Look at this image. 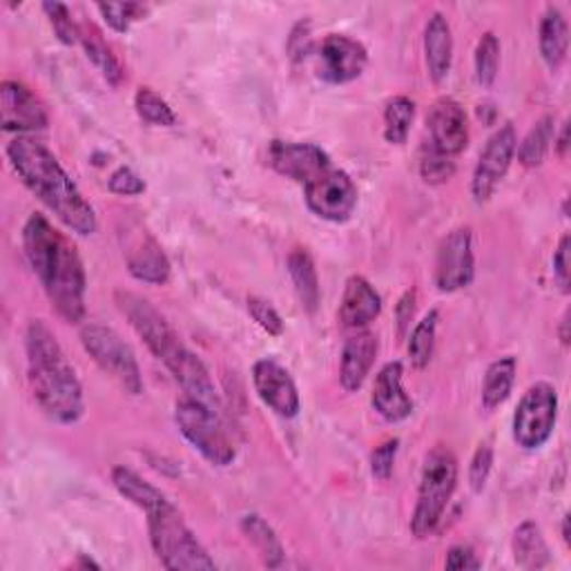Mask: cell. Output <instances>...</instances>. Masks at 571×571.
<instances>
[{
    "instance_id": "cell-1",
    "label": "cell",
    "mask_w": 571,
    "mask_h": 571,
    "mask_svg": "<svg viewBox=\"0 0 571 571\" xmlns=\"http://www.w3.org/2000/svg\"><path fill=\"white\" fill-rule=\"evenodd\" d=\"M23 248L56 315L68 324H81L85 319L88 279L77 246L43 214L34 212L23 225Z\"/></svg>"
},
{
    "instance_id": "cell-2",
    "label": "cell",
    "mask_w": 571,
    "mask_h": 571,
    "mask_svg": "<svg viewBox=\"0 0 571 571\" xmlns=\"http://www.w3.org/2000/svg\"><path fill=\"white\" fill-rule=\"evenodd\" d=\"M8 159L25 188L66 228L81 237L96 233L94 208L51 150L30 137H16L8 145Z\"/></svg>"
},
{
    "instance_id": "cell-3",
    "label": "cell",
    "mask_w": 571,
    "mask_h": 571,
    "mask_svg": "<svg viewBox=\"0 0 571 571\" xmlns=\"http://www.w3.org/2000/svg\"><path fill=\"white\" fill-rule=\"evenodd\" d=\"M114 302H117L119 311L128 317L130 326L143 339L150 353L177 380L186 397L197 399V403L219 413L221 399L206 364L184 345L177 330L167 324V319L148 300L130 291H117L114 293Z\"/></svg>"
},
{
    "instance_id": "cell-4",
    "label": "cell",
    "mask_w": 571,
    "mask_h": 571,
    "mask_svg": "<svg viewBox=\"0 0 571 571\" xmlns=\"http://www.w3.org/2000/svg\"><path fill=\"white\" fill-rule=\"evenodd\" d=\"M27 382L38 409L59 424H74L83 418L85 399L59 339L43 319H32L25 330Z\"/></svg>"
},
{
    "instance_id": "cell-5",
    "label": "cell",
    "mask_w": 571,
    "mask_h": 571,
    "mask_svg": "<svg viewBox=\"0 0 571 571\" xmlns=\"http://www.w3.org/2000/svg\"><path fill=\"white\" fill-rule=\"evenodd\" d=\"M148 516L150 545L165 569L173 571H210L217 562L186 525L182 511L165 498L143 511Z\"/></svg>"
},
{
    "instance_id": "cell-6",
    "label": "cell",
    "mask_w": 571,
    "mask_h": 571,
    "mask_svg": "<svg viewBox=\"0 0 571 571\" xmlns=\"http://www.w3.org/2000/svg\"><path fill=\"white\" fill-rule=\"evenodd\" d=\"M455 487H458V461L448 446L438 444L427 453L420 476L418 500L411 516V532L416 538H431L438 532Z\"/></svg>"
},
{
    "instance_id": "cell-7",
    "label": "cell",
    "mask_w": 571,
    "mask_h": 571,
    "mask_svg": "<svg viewBox=\"0 0 571 571\" xmlns=\"http://www.w3.org/2000/svg\"><path fill=\"white\" fill-rule=\"evenodd\" d=\"M81 345L101 371L107 373L126 393L139 395L143 391L137 356L117 330L98 322H88L81 328Z\"/></svg>"
},
{
    "instance_id": "cell-8",
    "label": "cell",
    "mask_w": 571,
    "mask_h": 571,
    "mask_svg": "<svg viewBox=\"0 0 571 571\" xmlns=\"http://www.w3.org/2000/svg\"><path fill=\"white\" fill-rule=\"evenodd\" d=\"M175 422L193 448L203 455V461L214 467H228L235 463L237 451L231 438H228L219 413L197 403V399L184 397L175 407Z\"/></svg>"
},
{
    "instance_id": "cell-9",
    "label": "cell",
    "mask_w": 571,
    "mask_h": 571,
    "mask_svg": "<svg viewBox=\"0 0 571 571\" xmlns=\"http://www.w3.org/2000/svg\"><path fill=\"white\" fill-rule=\"evenodd\" d=\"M558 422V393L549 382L532 384L513 413V440L525 451L549 442Z\"/></svg>"
},
{
    "instance_id": "cell-10",
    "label": "cell",
    "mask_w": 571,
    "mask_h": 571,
    "mask_svg": "<svg viewBox=\"0 0 571 571\" xmlns=\"http://www.w3.org/2000/svg\"><path fill=\"white\" fill-rule=\"evenodd\" d=\"M308 210L330 223H345L358 208V186L345 170L330 167L304 186Z\"/></svg>"
},
{
    "instance_id": "cell-11",
    "label": "cell",
    "mask_w": 571,
    "mask_h": 571,
    "mask_svg": "<svg viewBox=\"0 0 571 571\" xmlns=\"http://www.w3.org/2000/svg\"><path fill=\"white\" fill-rule=\"evenodd\" d=\"M476 277L471 228H455L438 246L435 286L440 293H458Z\"/></svg>"
},
{
    "instance_id": "cell-12",
    "label": "cell",
    "mask_w": 571,
    "mask_h": 571,
    "mask_svg": "<svg viewBox=\"0 0 571 571\" xmlns=\"http://www.w3.org/2000/svg\"><path fill=\"white\" fill-rule=\"evenodd\" d=\"M516 148L518 135L511 124L500 126L487 141L471 177V195L476 203H487L493 197V193L509 173L513 156H516Z\"/></svg>"
},
{
    "instance_id": "cell-13",
    "label": "cell",
    "mask_w": 571,
    "mask_h": 571,
    "mask_svg": "<svg viewBox=\"0 0 571 571\" xmlns=\"http://www.w3.org/2000/svg\"><path fill=\"white\" fill-rule=\"evenodd\" d=\"M366 66V47L347 34H328L317 47V74L328 85L353 83L364 74Z\"/></svg>"
},
{
    "instance_id": "cell-14",
    "label": "cell",
    "mask_w": 571,
    "mask_h": 571,
    "mask_svg": "<svg viewBox=\"0 0 571 571\" xmlns=\"http://www.w3.org/2000/svg\"><path fill=\"white\" fill-rule=\"evenodd\" d=\"M266 159L277 175L304 186L333 167L330 156L315 143H295V141L275 139L268 143Z\"/></svg>"
},
{
    "instance_id": "cell-15",
    "label": "cell",
    "mask_w": 571,
    "mask_h": 571,
    "mask_svg": "<svg viewBox=\"0 0 571 571\" xmlns=\"http://www.w3.org/2000/svg\"><path fill=\"white\" fill-rule=\"evenodd\" d=\"M429 148L455 159L465 152L469 143V119L465 107L455 98H438L427 117V141Z\"/></svg>"
},
{
    "instance_id": "cell-16",
    "label": "cell",
    "mask_w": 571,
    "mask_h": 571,
    "mask_svg": "<svg viewBox=\"0 0 571 571\" xmlns=\"http://www.w3.org/2000/svg\"><path fill=\"white\" fill-rule=\"evenodd\" d=\"M0 119L5 132H19V137L49 126L43 101L21 81H3L0 85Z\"/></svg>"
},
{
    "instance_id": "cell-17",
    "label": "cell",
    "mask_w": 571,
    "mask_h": 571,
    "mask_svg": "<svg viewBox=\"0 0 571 571\" xmlns=\"http://www.w3.org/2000/svg\"><path fill=\"white\" fill-rule=\"evenodd\" d=\"M253 384L261 403L279 418L291 420L300 413V391L291 373L275 360H259L253 366Z\"/></svg>"
},
{
    "instance_id": "cell-18",
    "label": "cell",
    "mask_w": 571,
    "mask_h": 571,
    "mask_svg": "<svg viewBox=\"0 0 571 571\" xmlns=\"http://www.w3.org/2000/svg\"><path fill=\"white\" fill-rule=\"evenodd\" d=\"M126 235V264L135 279L143 283L163 286L170 279V259L165 257L161 244L148 233L143 225H132L124 233Z\"/></svg>"
},
{
    "instance_id": "cell-19",
    "label": "cell",
    "mask_w": 571,
    "mask_h": 571,
    "mask_svg": "<svg viewBox=\"0 0 571 571\" xmlns=\"http://www.w3.org/2000/svg\"><path fill=\"white\" fill-rule=\"evenodd\" d=\"M405 366L399 362H388L380 369L373 384L371 405L386 422H405L413 413V399L403 386Z\"/></svg>"
},
{
    "instance_id": "cell-20",
    "label": "cell",
    "mask_w": 571,
    "mask_h": 571,
    "mask_svg": "<svg viewBox=\"0 0 571 571\" xmlns=\"http://www.w3.org/2000/svg\"><path fill=\"white\" fill-rule=\"evenodd\" d=\"M377 337L371 330H358L345 341L339 360V382L347 393H356L362 388L371 369L377 360Z\"/></svg>"
},
{
    "instance_id": "cell-21",
    "label": "cell",
    "mask_w": 571,
    "mask_h": 571,
    "mask_svg": "<svg viewBox=\"0 0 571 571\" xmlns=\"http://www.w3.org/2000/svg\"><path fill=\"white\" fill-rule=\"evenodd\" d=\"M382 313V298L375 291V286L362 277H349L345 286V295L339 302V322L345 328L364 330L371 322H375Z\"/></svg>"
},
{
    "instance_id": "cell-22",
    "label": "cell",
    "mask_w": 571,
    "mask_h": 571,
    "mask_svg": "<svg viewBox=\"0 0 571 571\" xmlns=\"http://www.w3.org/2000/svg\"><path fill=\"white\" fill-rule=\"evenodd\" d=\"M424 61L433 83H442L453 63V32L444 14L435 12L424 27Z\"/></svg>"
},
{
    "instance_id": "cell-23",
    "label": "cell",
    "mask_w": 571,
    "mask_h": 571,
    "mask_svg": "<svg viewBox=\"0 0 571 571\" xmlns=\"http://www.w3.org/2000/svg\"><path fill=\"white\" fill-rule=\"evenodd\" d=\"M538 45L547 68L558 72L567 61L569 51V25L558 8H547L538 30Z\"/></svg>"
},
{
    "instance_id": "cell-24",
    "label": "cell",
    "mask_w": 571,
    "mask_h": 571,
    "mask_svg": "<svg viewBox=\"0 0 571 571\" xmlns=\"http://www.w3.org/2000/svg\"><path fill=\"white\" fill-rule=\"evenodd\" d=\"M286 266H289V275L293 279L295 293H298V298L302 302V308L313 315L317 311V306H319L322 289H319V275H317V268H315V261H313L311 253L304 250V248L291 250Z\"/></svg>"
},
{
    "instance_id": "cell-25",
    "label": "cell",
    "mask_w": 571,
    "mask_h": 571,
    "mask_svg": "<svg viewBox=\"0 0 571 571\" xmlns=\"http://www.w3.org/2000/svg\"><path fill=\"white\" fill-rule=\"evenodd\" d=\"M516 371L518 362L513 356L500 358L489 364L482 382V407L487 411H493L506 403L513 384H516Z\"/></svg>"
},
{
    "instance_id": "cell-26",
    "label": "cell",
    "mask_w": 571,
    "mask_h": 571,
    "mask_svg": "<svg viewBox=\"0 0 571 571\" xmlns=\"http://www.w3.org/2000/svg\"><path fill=\"white\" fill-rule=\"evenodd\" d=\"M513 560L521 569H543L549 564V547L540 527L534 521H525L513 534Z\"/></svg>"
},
{
    "instance_id": "cell-27",
    "label": "cell",
    "mask_w": 571,
    "mask_h": 571,
    "mask_svg": "<svg viewBox=\"0 0 571 571\" xmlns=\"http://www.w3.org/2000/svg\"><path fill=\"white\" fill-rule=\"evenodd\" d=\"M242 532L248 538V543L257 549L259 558L264 560L266 567L277 569L283 562V545L275 529L261 518L257 513H248L242 518Z\"/></svg>"
},
{
    "instance_id": "cell-28",
    "label": "cell",
    "mask_w": 571,
    "mask_h": 571,
    "mask_svg": "<svg viewBox=\"0 0 571 571\" xmlns=\"http://www.w3.org/2000/svg\"><path fill=\"white\" fill-rule=\"evenodd\" d=\"M81 45L88 54V59L103 74V79L112 88H119L126 79V70H124L121 61L117 59V54L112 51V47L96 32H88V30H83V34H81Z\"/></svg>"
},
{
    "instance_id": "cell-29",
    "label": "cell",
    "mask_w": 571,
    "mask_h": 571,
    "mask_svg": "<svg viewBox=\"0 0 571 571\" xmlns=\"http://www.w3.org/2000/svg\"><path fill=\"white\" fill-rule=\"evenodd\" d=\"M553 139H556V119L551 117V114H545V117L538 119L536 126L527 132L523 143L516 148L518 161L525 167L543 165V161L549 154V148H551Z\"/></svg>"
},
{
    "instance_id": "cell-30",
    "label": "cell",
    "mask_w": 571,
    "mask_h": 571,
    "mask_svg": "<svg viewBox=\"0 0 571 571\" xmlns=\"http://www.w3.org/2000/svg\"><path fill=\"white\" fill-rule=\"evenodd\" d=\"M416 121V103L409 96H395L384 109V139L391 145H405Z\"/></svg>"
},
{
    "instance_id": "cell-31",
    "label": "cell",
    "mask_w": 571,
    "mask_h": 571,
    "mask_svg": "<svg viewBox=\"0 0 571 571\" xmlns=\"http://www.w3.org/2000/svg\"><path fill=\"white\" fill-rule=\"evenodd\" d=\"M438 322H440V311L433 308L416 324V328H413V333L409 337V358H411V364L418 371L427 369L431 358H433Z\"/></svg>"
},
{
    "instance_id": "cell-32",
    "label": "cell",
    "mask_w": 571,
    "mask_h": 571,
    "mask_svg": "<svg viewBox=\"0 0 571 571\" xmlns=\"http://www.w3.org/2000/svg\"><path fill=\"white\" fill-rule=\"evenodd\" d=\"M500 40L493 32H485L476 45L474 54V66H476V81L482 88H491L498 79L500 70Z\"/></svg>"
},
{
    "instance_id": "cell-33",
    "label": "cell",
    "mask_w": 571,
    "mask_h": 571,
    "mask_svg": "<svg viewBox=\"0 0 571 571\" xmlns=\"http://www.w3.org/2000/svg\"><path fill=\"white\" fill-rule=\"evenodd\" d=\"M135 107L139 117L150 124V126H161V128H173L177 124V114L170 107V103L159 96L150 88H141L135 96Z\"/></svg>"
},
{
    "instance_id": "cell-34",
    "label": "cell",
    "mask_w": 571,
    "mask_h": 571,
    "mask_svg": "<svg viewBox=\"0 0 571 571\" xmlns=\"http://www.w3.org/2000/svg\"><path fill=\"white\" fill-rule=\"evenodd\" d=\"M96 10L103 16L105 25L119 34H126L137 21L145 19L150 12V8L143 3H98Z\"/></svg>"
},
{
    "instance_id": "cell-35",
    "label": "cell",
    "mask_w": 571,
    "mask_h": 571,
    "mask_svg": "<svg viewBox=\"0 0 571 571\" xmlns=\"http://www.w3.org/2000/svg\"><path fill=\"white\" fill-rule=\"evenodd\" d=\"M43 12L47 14L49 25H51L56 38H59L63 45L81 43L83 27L74 23L68 5H63V3H43Z\"/></svg>"
},
{
    "instance_id": "cell-36",
    "label": "cell",
    "mask_w": 571,
    "mask_h": 571,
    "mask_svg": "<svg viewBox=\"0 0 571 571\" xmlns=\"http://www.w3.org/2000/svg\"><path fill=\"white\" fill-rule=\"evenodd\" d=\"M420 175L431 186L444 184L455 175V161L446 154H440L438 150H433L424 143L422 156H420Z\"/></svg>"
},
{
    "instance_id": "cell-37",
    "label": "cell",
    "mask_w": 571,
    "mask_h": 571,
    "mask_svg": "<svg viewBox=\"0 0 571 571\" xmlns=\"http://www.w3.org/2000/svg\"><path fill=\"white\" fill-rule=\"evenodd\" d=\"M493 469V442L485 440L478 444L471 465H469V485L476 493H480L489 480V474Z\"/></svg>"
},
{
    "instance_id": "cell-38",
    "label": "cell",
    "mask_w": 571,
    "mask_h": 571,
    "mask_svg": "<svg viewBox=\"0 0 571 571\" xmlns=\"http://www.w3.org/2000/svg\"><path fill=\"white\" fill-rule=\"evenodd\" d=\"M397 451H399V440L397 438L384 440L380 446L373 448V453H371V474H373L375 480L386 482L393 476Z\"/></svg>"
},
{
    "instance_id": "cell-39",
    "label": "cell",
    "mask_w": 571,
    "mask_h": 571,
    "mask_svg": "<svg viewBox=\"0 0 571 571\" xmlns=\"http://www.w3.org/2000/svg\"><path fill=\"white\" fill-rule=\"evenodd\" d=\"M248 313H250V317L255 319V324H257L261 330H266L268 335L279 337V335L283 333V319H281V315L272 308L270 302H266V300L253 295V298H248Z\"/></svg>"
},
{
    "instance_id": "cell-40",
    "label": "cell",
    "mask_w": 571,
    "mask_h": 571,
    "mask_svg": "<svg viewBox=\"0 0 571 571\" xmlns=\"http://www.w3.org/2000/svg\"><path fill=\"white\" fill-rule=\"evenodd\" d=\"M107 186L114 195H121V197H137V195L145 193V182L128 165L114 170Z\"/></svg>"
},
{
    "instance_id": "cell-41",
    "label": "cell",
    "mask_w": 571,
    "mask_h": 571,
    "mask_svg": "<svg viewBox=\"0 0 571 571\" xmlns=\"http://www.w3.org/2000/svg\"><path fill=\"white\" fill-rule=\"evenodd\" d=\"M444 564L453 571H476L482 567V560L469 545H455L448 549Z\"/></svg>"
},
{
    "instance_id": "cell-42",
    "label": "cell",
    "mask_w": 571,
    "mask_h": 571,
    "mask_svg": "<svg viewBox=\"0 0 571 571\" xmlns=\"http://www.w3.org/2000/svg\"><path fill=\"white\" fill-rule=\"evenodd\" d=\"M569 235H562L553 253V279L562 293H569Z\"/></svg>"
},
{
    "instance_id": "cell-43",
    "label": "cell",
    "mask_w": 571,
    "mask_h": 571,
    "mask_svg": "<svg viewBox=\"0 0 571 571\" xmlns=\"http://www.w3.org/2000/svg\"><path fill=\"white\" fill-rule=\"evenodd\" d=\"M416 313V291H407L405 298L397 304V326L399 335H405L411 328V319Z\"/></svg>"
},
{
    "instance_id": "cell-44",
    "label": "cell",
    "mask_w": 571,
    "mask_h": 571,
    "mask_svg": "<svg viewBox=\"0 0 571 571\" xmlns=\"http://www.w3.org/2000/svg\"><path fill=\"white\" fill-rule=\"evenodd\" d=\"M553 148H556L560 159L567 156V150H569V124H562L558 139H553Z\"/></svg>"
},
{
    "instance_id": "cell-45",
    "label": "cell",
    "mask_w": 571,
    "mask_h": 571,
    "mask_svg": "<svg viewBox=\"0 0 571 571\" xmlns=\"http://www.w3.org/2000/svg\"><path fill=\"white\" fill-rule=\"evenodd\" d=\"M558 335H560L562 347H569V311H564V315H562V319H560V330H558Z\"/></svg>"
},
{
    "instance_id": "cell-46",
    "label": "cell",
    "mask_w": 571,
    "mask_h": 571,
    "mask_svg": "<svg viewBox=\"0 0 571 571\" xmlns=\"http://www.w3.org/2000/svg\"><path fill=\"white\" fill-rule=\"evenodd\" d=\"M562 540L569 545V540H571V536H569V516H564L562 518Z\"/></svg>"
},
{
    "instance_id": "cell-47",
    "label": "cell",
    "mask_w": 571,
    "mask_h": 571,
    "mask_svg": "<svg viewBox=\"0 0 571 571\" xmlns=\"http://www.w3.org/2000/svg\"><path fill=\"white\" fill-rule=\"evenodd\" d=\"M79 567H83V569H90V567L98 569V564H96L92 558H85V556H81V558H79Z\"/></svg>"
}]
</instances>
